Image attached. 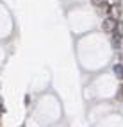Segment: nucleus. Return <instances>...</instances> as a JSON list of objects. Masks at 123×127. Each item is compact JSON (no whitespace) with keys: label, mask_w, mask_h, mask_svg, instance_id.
<instances>
[{"label":"nucleus","mask_w":123,"mask_h":127,"mask_svg":"<svg viewBox=\"0 0 123 127\" xmlns=\"http://www.w3.org/2000/svg\"><path fill=\"white\" fill-rule=\"evenodd\" d=\"M118 98H120V100H123V84H121L120 90H118Z\"/></svg>","instance_id":"39448f33"},{"label":"nucleus","mask_w":123,"mask_h":127,"mask_svg":"<svg viewBox=\"0 0 123 127\" xmlns=\"http://www.w3.org/2000/svg\"><path fill=\"white\" fill-rule=\"evenodd\" d=\"M114 73L123 81V64H116V66H114Z\"/></svg>","instance_id":"7ed1b4c3"},{"label":"nucleus","mask_w":123,"mask_h":127,"mask_svg":"<svg viewBox=\"0 0 123 127\" xmlns=\"http://www.w3.org/2000/svg\"><path fill=\"white\" fill-rule=\"evenodd\" d=\"M109 11H111L109 9V4H100V5H98V13H100V14H105Z\"/></svg>","instance_id":"20e7f679"},{"label":"nucleus","mask_w":123,"mask_h":127,"mask_svg":"<svg viewBox=\"0 0 123 127\" xmlns=\"http://www.w3.org/2000/svg\"><path fill=\"white\" fill-rule=\"evenodd\" d=\"M93 4H95V5H100V4H102V0H93Z\"/></svg>","instance_id":"423d86ee"},{"label":"nucleus","mask_w":123,"mask_h":127,"mask_svg":"<svg viewBox=\"0 0 123 127\" xmlns=\"http://www.w3.org/2000/svg\"><path fill=\"white\" fill-rule=\"evenodd\" d=\"M116 20H112L111 18V16H109V18H105L103 20V25H102V29L105 31V32H114V29H116Z\"/></svg>","instance_id":"f257e3e1"},{"label":"nucleus","mask_w":123,"mask_h":127,"mask_svg":"<svg viewBox=\"0 0 123 127\" xmlns=\"http://www.w3.org/2000/svg\"><path fill=\"white\" fill-rule=\"evenodd\" d=\"M111 9H112V11H109V14H111V18L118 22V18L121 16V7H120V2H116V5H114V7H111Z\"/></svg>","instance_id":"f03ea898"}]
</instances>
